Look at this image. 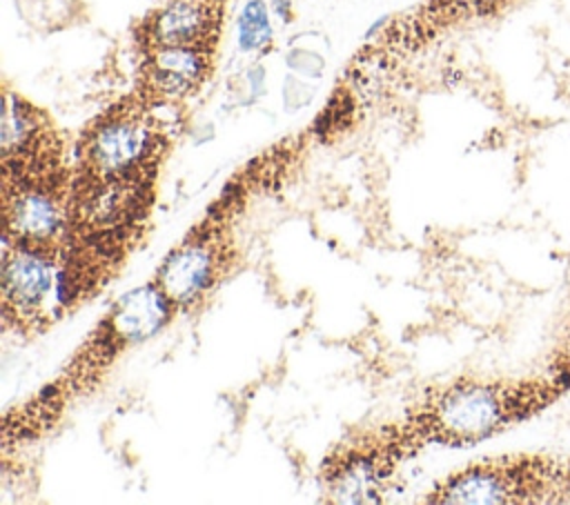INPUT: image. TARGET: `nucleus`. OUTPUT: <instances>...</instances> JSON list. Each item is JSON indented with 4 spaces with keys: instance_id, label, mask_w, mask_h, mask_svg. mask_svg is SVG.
<instances>
[{
    "instance_id": "8",
    "label": "nucleus",
    "mask_w": 570,
    "mask_h": 505,
    "mask_svg": "<svg viewBox=\"0 0 570 505\" xmlns=\"http://www.w3.org/2000/svg\"><path fill=\"white\" fill-rule=\"evenodd\" d=\"M60 251L2 242L0 314L2 329L16 336H40L58 318Z\"/></svg>"
},
{
    "instance_id": "2",
    "label": "nucleus",
    "mask_w": 570,
    "mask_h": 505,
    "mask_svg": "<svg viewBox=\"0 0 570 505\" xmlns=\"http://www.w3.org/2000/svg\"><path fill=\"white\" fill-rule=\"evenodd\" d=\"M550 387L537 378L459 376L430 387L401 423L419 452L428 445L470 447L534 416L552 400Z\"/></svg>"
},
{
    "instance_id": "12",
    "label": "nucleus",
    "mask_w": 570,
    "mask_h": 505,
    "mask_svg": "<svg viewBox=\"0 0 570 505\" xmlns=\"http://www.w3.org/2000/svg\"><path fill=\"white\" fill-rule=\"evenodd\" d=\"M272 40V22L263 0L245 4L238 18V44L243 51H263Z\"/></svg>"
},
{
    "instance_id": "7",
    "label": "nucleus",
    "mask_w": 570,
    "mask_h": 505,
    "mask_svg": "<svg viewBox=\"0 0 570 505\" xmlns=\"http://www.w3.org/2000/svg\"><path fill=\"white\" fill-rule=\"evenodd\" d=\"M0 167L2 189L71 185V162L56 122L11 89H4Z\"/></svg>"
},
{
    "instance_id": "11",
    "label": "nucleus",
    "mask_w": 570,
    "mask_h": 505,
    "mask_svg": "<svg viewBox=\"0 0 570 505\" xmlns=\"http://www.w3.org/2000/svg\"><path fill=\"white\" fill-rule=\"evenodd\" d=\"M227 0H160L136 29L138 51L154 47H216Z\"/></svg>"
},
{
    "instance_id": "10",
    "label": "nucleus",
    "mask_w": 570,
    "mask_h": 505,
    "mask_svg": "<svg viewBox=\"0 0 570 505\" xmlns=\"http://www.w3.org/2000/svg\"><path fill=\"white\" fill-rule=\"evenodd\" d=\"M216 47H154L140 51L136 91L160 107L196 96L214 71Z\"/></svg>"
},
{
    "instance_id": "13",
    "label": "nucleus",
    "mask_w": 570,
    "mask_h": 505,
    "mask_svg": "<svg viewBox=\"0 0 570 505\" xmlns=\"http://www.w3.org/2000/svg\"><path fill=\"white\" fill-rule=\"evenodd\" d=\"M557 503H570V458H559Z\"/></svg>"
},
{
    "instance_id": "4",
    "label": "nucleus",
    "mask_w": 570,
    "mask_h": 505,
    "mask_svg": "<svg viewBox=\"0 0 570 505\" xmlns=\"http://www.w3.org/2000/svg\"><path fill=\"white\" fill-rule=\"evenodd\" d=\"M158 111L160 105L134 91L98 113L76 140L71 178H160L169 133Z\"/></svg>"
},
{
    "instance_id": "3",
    "label": "nucleus",
    "mask_w": 570,
    "mask_h": 505,
    "mask_svg": "<svg viewBox=\"0 0 570 505\" xmlns=\"http://www.w3.org/2000/svg\"><path fill=\"white\" fill-rule=\"evenodd\" d=\"M263 158L238 171L205 214L167 251L151 280L169 296L178 311H189L207 300L232 271L238 258V222L258 189L274 176L263 169Z\"/></svg>"
},
{
    "instance_id": "5",
    "label": "nucleus",
    "mask_w": 570,
    "mask_h": 505,
    "mask_svg": "<svg viewBox=\"0 0 570 505\" xmlns=\"http://www.w3.org/2000/svg\"><path fill=\"white\" fill-rule=\"evenodd\" d=\"M419 454L401 418L358 427L323 458L318 481L327 503H379L399 467Z\"/></svg>"
},
{
    "instance_id": "6",
    "label": "nucleus",
    "mask_w": 570,
    "mask_h": 505,
    "mask_svg": "<svg viewBox=\"0 0 570 505\" xmlns=\"http://www.w3.org/2000/svg\"><path fill=\"white\" fill-rule=\"evenodd\" d=\"M557 456H490L450 472L425 492L423 501L463 505L557 503Z\"/></svg>"
},
{
    "instance_id": "9",
    "label": "nucleus",
    "mask_w": 570,
    "mask_h": 505,
    "mask_svg": "<svg viewBox=\"0 0 570 505\" xmlns=\"http://www.w3.org/2000/svg\"><path fill=\"white\" fill-rule=\"evenodd\" d=\"M71 185L2 189V242L60 251Z\"/></svg>"
},
{
    "instance_id": "1",
    "label": "nucleus",
    "mask_w": 570,
    "mask_h": 505,
    "mask_svg": "<svg viewBox=\"0 0 570 505\" xmlns=\"http://www.w3.org/2000/svg\"><path fill=\"white\" fill-rule=\"evenodd\" d=\"M176 316V305L154 280L118 296L78 343L60 372L4 414V449L51 432L69 407L102 385L129 349L158 336Z\"/></svg>"
}]
</instances>
